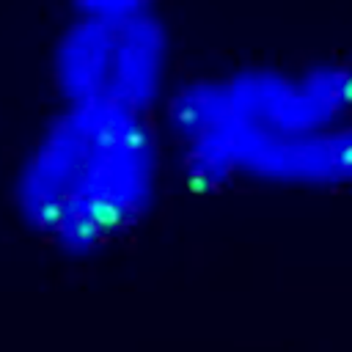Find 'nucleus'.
<instances>
[{
  "label": "nucleus",
  "instance_id": "obj_2",
  "mask_svg": "<svg viewBox=\"0 0 352 352\" xmlns=\"http://www.w3.org/2000/svg\"><path fill=\"white\" fill-rule=\"evenodd\" d=\"M160 148L148 116L66 104L16 179L25 223L60 250L88 253L129 231L151 206Z\"/></svg>",
  "mask_w": 352,
  "mask_h": 352
},
{
  "label": "nucleus",
  "instance_id": "obj_3",
  "mask_svg": "<svg viewBox=\"0 0 352 352\" xmlns=\"http://www.w3.org/2000/svg\"><path fill=\"white\" fill-rule=\"evenodd\" d=\"M168 33L143 3L82 6L55 47L66 104H104L148 116L165 80Z\"/></svg>",
  "mask_w": 352,
  "mask_h": 352
},
{
  "label": "nucleus",
  "instance_id": "obj_1",
  "mask_svg": "<svg viewBox=\"0 0 352 352\" xmlns=\"http://www.w3.org/2000/svg\"><path fill=\"white\" fill-rule=\"evenodd\" d=\"M346 104L341 66L245 69L182 85L168 99V126L192 187L236 176L327 187L349 173Z\"/></svg>",
  "mask_w": 352,
  "mask_h": 352
}]
</instances>
